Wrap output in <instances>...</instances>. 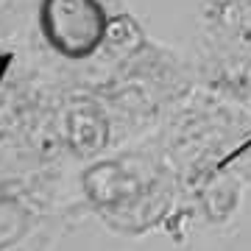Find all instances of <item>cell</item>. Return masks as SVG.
Listing matches in <instances>:
<instances>
[{"mask_svg":"<svg viewBox=\"0 0 251 251\" xmlns=\"http://www.w3.org/2000/svg\"><path fill=\"white\" fill-rule=\"evenodd\" d=\"M39 31L50 50L78 62L100 48L106 36V11L100 0H42Z\"/></svg>","mask_w":251,"mask_h":251,"instance_id":"obj_1","label":"cell"}]
</instances>
